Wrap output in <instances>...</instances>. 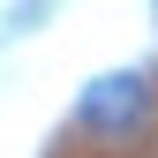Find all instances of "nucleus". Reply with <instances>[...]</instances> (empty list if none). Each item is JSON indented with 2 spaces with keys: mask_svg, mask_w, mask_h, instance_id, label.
<instances>
[{
  "mask_svg": "<svg viewBox=\"0 0 158 158\" xmlns=\"http://www.w3.org/2000/svg\"><path fill=\"white\" fill-rule=\"evenodd\" d=\"M143 113H151V83L143 75H98V83L75 98V121H83L90 135H128V128H143Z\"/></svg>",
  "mask_w": 158,
  "mask_h": 158,
  "instance_id": "1",
  "label": "nucleus"
}]
</instances>
